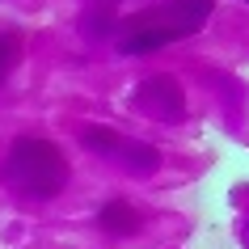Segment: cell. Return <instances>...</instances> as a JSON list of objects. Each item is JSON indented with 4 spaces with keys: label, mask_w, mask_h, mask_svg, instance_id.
<instances>
[{
    "label": "cell",
    "mask_w": 249,
    "mask_h": 249,
    "mask_svg": "<svg viewBox=\"0 0 249 249\" xmlns=\"http://www.w3.org/2000/svg\"><path fill=\"white\" fill-rule=\"evenodd\" d=\"M4 178L30 198H51V195H59V186L68 182L64 152L55 144H42V140H21V144L13 148L9 165H4Z\"/></svg>",
    "instance_id": "1"
},
{
    "label": "cell",
    "mask_w": 249,
    "mask_h": 249,
    "mask_svg": "<svg viewBox=\"0 0 249 249\" xmlns=\"http://www.w3.org/2000/svg\"><path fill=\"white\" fill-rule=\"evenodd\" d=\"M182 34H190V30H182V26H169V30H140V34H127V38L118 42V51H123V55H144V51H157V47H165V42L182 38Z\"/></svg>",
    "instance_id": "3"
},
{
    "label": "cell",
    "mask_w": 249,
    "mask_h": 249,
    "mask_svg": "<svg viewBox=\"0 0 249 249\" xmlns=\"http://www.w3.org/2000/svg\"><path fill=\"white\" fill-rule=\"evenodd\" d=\"M97 224H102L110 236H131V232H140V211H135L127 198H110L102 207V215H97Z\"/></svg>",
    "instance_id": "2"
}]
</instances>
